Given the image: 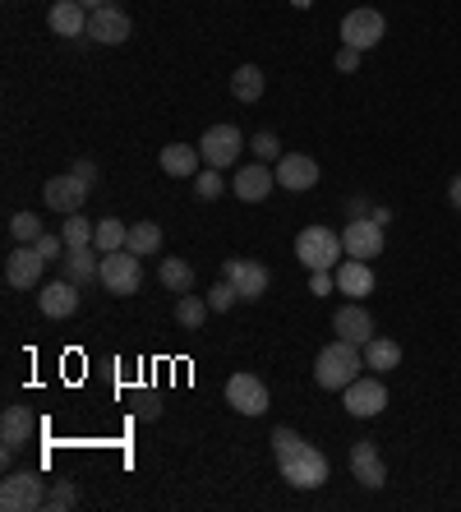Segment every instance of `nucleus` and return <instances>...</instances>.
I'll list each match as a JSON object with an SVG mask.
<instances>
[{"instance_id":"nucleus-33","label":"nucleus","mask_w":461,"mask_h":512,"mask_svg":"<svg viewBox=\"0 0 461 512\" xmlns=\"http://www.w3.org/2000/svg\"><path fill=\"white\" fill-rule=\"evenodd\" d=\"M74 503H79V489H74L70 480H56V485L47 489V508L51 512H70Z\"/></svg>"},{"instance_id":"nucleus-38","label":"nucleus","mask_w":461,"mask_h":512,"mask_svg":"<svg viewBox=\"0 0 461 512\" xmlns=\"http://www.w3.org/2000/svg\"><path fill=\"white\" fill-rule=\"evenodd\" d=\"M332 286H337V277H332L328 268H319V273H309V291H314V296H328Z\"/></svg>"},{"instance_id":"nucleus-21","label":"nucleus","mask_w":461,"mask_h":512,"mask_svg":"<svg viewBox=\"0 0 461 512\" xmlns=\"http://www.w3.org/2000/svg\"><path fill=\"white\" fill-rule=\"evenodd\" d=\"M88 14L93 10H83L79 0H56L47 10V28L56 37H88Z\"/></svg>"},{"instance_id":"nucleus-14","label":"nucleus","mask_w":461,"mask_h":512,"mask_svg":"<svg viewBox=\"0 0 461 512\" xmlns=\"http://www.w3.org/2000/svg\"><path fill=\"white\" fill-rule=\"evenodd\" d=\"M272 190H277V171H268V162H249V167H240L236 180H231V194H236L240 203H263Z\"/></svg>"},{"instance_id":"nucleus-10","label":"nucleus","mask_w":461,"mask_h":512,"mask_svg":"<svg viewBox=\"0 0 461 512\" xmlns=\"http://www.w3.org/2000/svg\"><path fill=\"white\" fill-rule=\"evenodd\" d=\"M342 250L346 259H379L383 254V227L374 217H351L342 231Z\"/></svg>"},{"instance_id":"nucleus-24","label":"nucleus","mask_w":461,"mask_h":512,"mask_svg":"<svg viewBox=\"0 0 461 512\" xmlns=\"http://www.w3.org/2000/svg\"><path fill=\"white\" fill-rule=\"evenodd\" d=\"M337 291H342V296L365 300L369 291H374V268H369L365 259H342L337 263Z\"/></svg>"},{"instance_id":"nucleus-41","label":"nucleus","mask_w":461,"mask_h":512,"mask_svg":"<svg viewBox=\"0 0 461 512\" xmlns=\"http://www.w3.org/2000/svg\"><path fill=\"white\" fill-rule=\"evenodd\" d=\"M74 176H79L83 180V185H93V180H97V167H93V162H74Z\"/></svg>"},{"instance_id":"nucleus-32","label":"nucleus","mask_w":461,"mask_h":512,"mask_svg":"<svg viewBox=\"0 0 461 512\" xmlns=\"http://www.w3.org/2000/svg\"><path fill=\"white\" fill-rule=\"evenodd\" d=\"M10 236L19 240V245H33V240L42 236V222H37V213H14L10 217Z\"/></svg>"},{"instance_id":"nucleus-9","label":"nucleus","mask_w":461,"mask_h":512,"mask_svg":"<svg viewBox=\"0 0 461 512\" xmlns=\"http://www.w3.org/2000/svg\"><path fill=\"white\" fill-rule=\"evenodd\" d=\"M342 406L355 420H374L388 406V388H383V379H355L342 388Z\"/></svg>"},{"instance_id":"nucleus-35","label":"nucleus","mask_w":461,"mask_h":512,"mask_svg":"<svg viewBox=\"0 0 461 512\" xmlns=\"http://www.w3.org/2000/svg\"><path fill=\"white\" fill-rule=\"evenodd\" d=\"M249 148H254V157H259V162H277V157H282V139H277L272 130H259L254 139H249Z\"/></svg>"},{"instance_id":"nucleus-30","label":"nucleus","mask_w":461,"mask_h":512,"mask_svg":"<svg viewBox=\"0 0 461 512\" xmlns=\"http://www.w3.org/2000/svg\"><path fill=\"white\" fill-rule=\"evenodd\" d=\"M65 250H79V245H93V236H97V222L93 217H83V208L79 213H65Z\"/></svg>"},{"instance_id":"nucleus-2","label":"nucleus","mask_w":461,"mask_h":512,"mask_svg":"<svg viewBox=\"0 0 461 512\" xmlns=\"http://www.w3.org/2000/svg\"><path fill=\"white\" fill-rule=\"evenodd\" d=\"M360 365H365V351L355 342H346V337H337V342H328L319 351V360H314V379H319V388H328V393H342L346 383L360 379Z\"/></svg>"},{"instance_id":"nucleus-28","label":"nucleus","mask_w":461,"mask_h":512,"mask_svg":"<svg viewBox=\"0 0 461 512\" xmlns=\"http://www.w3.org/2000/svg\"><path fill=\"white\" fill-rule=\"evenodd\" d=\"M231 93H236V102H259L263 97V70L259 65H240V70L231 74Z\"/></svg>"},{"instance_id":"nucleus-3","label":"nucleus","mask_w":461,"mask_h":512,"mask_svg":"<svg viewBox=\"0 0 461 512\" xmlns=\"http://www.w3.org/2000/svg\"><path fill=\"white\" fill-rule=\"evenodd\" d=\"M47 508V480L37 471H10L0 480V512H37Z\"/></svg>"},{"instance_id":"nucleus-25","label":"nucleus","mask_w":461,"mask_h":512,"mask_svg":"<svg viewBox=\"0 0 461 512\" xmlns=\"http://www.w3.org/2000/svg\"><path fill=\"white\" fill-rule=\"evenodd\" d=\"M397 365H402V346L392 342V337H369V342H365V370L392 374Z\"/></svg>"},{"instance_id":"nucleus-39","label":"nucleus","mask_w":461,"mask_h":512,"mask_svg":"<svg viewBox=\"0 0 461 512\" xmlns=\"http://www.w3.org/2000/svg\"><path fill=\"white\" fill-rule=\"evenodd\" d=\"M337 70H342V74L360 70V51H355V47H342V51H337Z\"/></svg>"},{"instance_id":"nucleus-34","label":"nucleus","mask_w":461,"mask_h":512,"mask_svg":"<svg viewBox=\"0 0 461 512\" xmlns=\"http://www.w3.org/2000/svg\"><path fill=\"white\" fill-rule=\"evenodd\" d=\"M222 190H226V180H222L217 167H208V171L194 176V194H199V199H222Z\"/></svg>"},{"instance_id":"nucleus-42","label":"nucleus","mask_w":461,"mask_h":512,"mask_svg":"<svg viewBox=\"0 0 461 512\" xmlns=\"http://www.w3.org/2000/svg\"><path fill=\"white\" fill-rule=\"evenodd\" d=\"M448 203H452V208H461V176H452V185H448Z\"/></svg>"},{"instance_id":"nucleus-19","label":"nucleus","mask_w":461,"mask_h":512,"mask_svg":"<svg viewBox=\"0 0 461 512\" xmlns=\"http://www.w3.org/2000/svg\"><path fill=\"white\" fill-rule=\"evenodd\" d=\"M37 310L47 314V319H70L79 310V286L65 277V282H47L37 291Z\"/></svg>"},{"instance_id":"nucleus-40","label":"nucleus","mask_w":461,"mask_h":512,"mask_svg":"<svg viewBox=\"0 0 461 512\" xmlns=\"http://www.w3.org/2000/svg\"><path fill=\"white\" fill-rule=\"evenodd\" d=\"M139 416H143V420H157V416H162V402H157V397L148 393V397L139 402Z\"/></svg>"},{"instance_id":"nucleus-20","label":"nucleus","mask_w":461,"mask_h":512,"mask_svg":"<svg viewBox=\"0 0 461 512\" xmlns=\"http://www.w3.org/2000/svg\"><path fill=\"white\" fill-rule=\"evenodd\" d=\"M33 429H37V420L28 416V406H5V416H0V443H5V457H14L19 448H28Z\"/></svg>"},{"instance_id":"nucleus-31","label":"nucleus","mask_w":461,"mask_h":512,"mask_svg":"<svg viewBox=\"0 0 461 512\" xmlns=\"http://www.w3.org/2000/svg\"><path fill=\"white\" fill-rule=\"evenodd\" d=\"M208 310H213V305H208V296H180V300H176V323L194 333V328H203Z\"/></svg>"},{"instance_id":"nucleus-18","label":"nucleus","mask_w":461,"mask_h":512,"mask_svg":"<svg viewBox=\"0 0 461 512\" xmlns=\"http://www.w3.org/2000/svg\"><path fill=\"white\" fill-rule=\"evenodd\" d=\"M332 333L355 342V346H365L369 337H374V319H369V310L360 300H351V305H342V310L332 314Z\"/></svg>"},{"instance_id":"nucleus-27","label":"nucleus","mask_w":461,"mask_h":512,"mask_svg":"<svg viewBox=\"0 0 461 512\" xmlns=\"http://www.w3.org/2000/svg\"><path fill=\"white\" fill-rule=\"evenodd\" d=\"M125 250H134L139 259L157 254V250H162V227H157V222H134V227H130V240H125Z\"/></svg>"},{"instance_id":"nucleus-16","label":"nucleus","mask_w":461,"mask_h":512,"mask_svg":"<svg viewBox=\"0 0 461 512\" xmlns=\"http://www.w3.org/2000/svg\"><path fill=\"white\" fill-rule=\"evenodd\" d=\"M130 14L116 10V5H102V10L88 14V37L93 42H102V47H120L125 37H130Z\"/></svg>"},{"instance_id":"nucleus-15","label":"nucleus","mask_w":461,"mask_h":512,"mask_svg":"<svg viewBox=\"0 0 461 512\" xmlns=\"http://www.w3.org/2000/svg\"><path fill=\"white\" fill-rule=\"evenodd\" d=\"M42 199H47L51 213H79L83 199H88V185H83L74 171H65V176H51L47 185H42Z\"/></svg>"},{"instance_id":"nucleus-26","label":"nucleus","mask_w":461,"mask_h":512,"mask_svg":"<svg viewBox=\"0 0 461 512\" xmlns=\"http://www.w3.org/2000/svg\"><path fill=\"white\" fill-rule=\"evenodd\" d=\"M157 277H162L166 291H176V296H190V286H194V268H190L185 259H162Z\"/></svg>"},{"instance_id":"nucleus-12","label":"nucleus","mask_w":461,"mask_h":512,"mask_svg":"<svg viewBox=\"0 0 461 512\" xmlns=\"http://www.w3.org/2000/svg\"><path fill=\"white\" fill-rule=\"evenodd\" d=\"M42 273H47V259L37 254V245H19V250L5 259V282H10L14 291H33V286H42Z\"/></svg>"},{"instance_id":"nucleus-4","label":"nucleus","mask_w":461,"mask_h":512,"mask_svg":"<svg viewBox=\"0 0 461 512\" xmlns=\"http://www.w3.org/2000/svg\"><path fill=\"white\" fill-rule=\"evenodd\" d=\"M296 259L305 263L309 273H319V268H332V263H342L346 250H342V236L328 227H305L296 236Z\"/></svg>"},{"instance_id":"nucleus-13","label":"nucleus","mask_w":461,"mask_h":512,"mask_svg":"<svg viewBox=\"0 0 461 512\" xmlns=\"http://www.w3.org/2000/svg\"><path fill=\"white\" fill-rule=\"evenodd\" d=\"M277 185L291 194L314 190V185H319V162L309 153H282L277 157Z\"/></svg>"},{"instance_id":"nucleus-36","label":"nucleus","mask_w":461,"mask_h":512,"mask_svg":"<svg viewBox=\"0 0 461 512\" xmlns=\"http://www.w3.org/2000/svg\"><path fill=\"white\" fill-rule=\"evenodd\" d=\"M208 305H213V314H226V310H231V305H240L236 286H231V282H226V277H222V282H217L213 291H208Z\"/></svg>"},{"instance_id":"nucleus-1","label":"nucleus","mask_w":461,"mask_h":512,"mask_svg":"<svg viewBox=\"0 0 461 512\" xmlns=\"http://www.w3.org/2000/svg\"><path fill=\"white\" fill-rule=\"evenodd\" d=\"M272 453H277V471L286 485L296 489H319L328 480V457L314 448L309 439H300L296 429H272Z\"/></svg>"},{"instance_id":"nucleus-43","label":"nucleus","mask_w":461,"mask_h":512,"mask_svg":"<svg viewBox=\"0 0 461 512\" xmlns=\"http://www.w3.org/2000/svg\"><path fill=\"white\" fill-rule=\"evenodd\" d=\"M83 10H102V5H107V0H79Z\"/></svg>"},{"instance_id":"nucleus-22","label":"nucleus","mask_w":461,"mask_h":512,"mask_svg":"<svg viewBox=\"0 0 461 512\" xmlns=\"http://www.w3.org/2000/svg\"><path fill=\"white\" fill-rule=\"evenodd\" d=\"M157 162H162L166 176H176V180H194V176H199L203 153H199V143H166Z\"/></svg>"},{"instance_id":"nucleus-29","label":"nucleus","mask_w":461,"mask_h":512,"mask_svg":"<svg viewBox=\"0 0 461 512\" xmlns=\"http://www.w3.org/2000/svg\"><path fill=\"white\" fill-rule=\"evenodd\" d=\"M125 240H130V227L120 222V217H102L97 222V236H93V245L102 254H116V250H125Z\"/></svg>"},{"instance_id":"nucleus-8","label":"nucleus","mask_w":461,"mask_h":512,"mask_svg":"<svg viewBox=\"0 0 461 512\" xmlns=\"http://www.w3.org/2000/svg\"><path fill=\"white\" fill-rule=\"evenodd\" d=\"M383 33H388V24H383V14L379 10H351L342 19V47H355V51H369V47H379Z\"/></svg>"},{"instance_id":"nucleus-6","label":"nucleus","mask_w":461,"mask_h":512,"mask_svg":"<svg viewBox=\"0 0 461 512\" xmlns=\"http://www.w3.org/2000/svg\"><path fill=\"white\" fill-rule=\"evenodd\" d=\"M97 282L107 286L111 296H139V286H143L139 254H134V250L102 254V277H97Z\"/></svg>"},{"instance_id":"nucleus-5","label":"nucleus","mask_w":461,"mask_h":512,"mask_svg":"<svg viewBox=\"0 0 461 512\" xmlns=\"http://www.w3.org/2000/svg\"><path fill=\"white\" fill-rule=\"evenodd\" d=\"M226 406H231V411H240V416H249V420L268 416V406H272L268 383H263L259 374H249V370L231 374V379H226Z\"/></svg>"},{"instance_id":"nucleus-37","label":"nucleus","mask_w":461,"mask_h":512,"mask_svg":"<svg viewBox=\"0 0 461 512\" xmlns=\"http://www.w3.org/2000/svg\"><path fill=\"white\" fill-rule=\"evenodd\" d=\"M33 245H37V254H42V259H47V263L65 254V236H51V231H42V236L33 240Z\"/></svg>"},{"instance_id":"nucleus-17","label":"nucleus","mask_w":461,"mask_h":512,"mask_svg":"<svg viewBox=\"0 0 461 512\" xmlns=\"http://www.w3.org/2000/svg\"><path fill=\"white\" fill-rule=\"evenodd\" d=\"M351 476L365 489H383L388 485V466H383V453L369 439L351 443Z\"/></svg>"},{"instance_id":"nucleus-11","label":"nucleus","mask_w":461,"mask_h":512,"mask_svg":"<svg viewBox=\"0 0 461 512\" xmlns=\"http://www.w3.org/2000/svg\"><path fill=\"white\" fill-rule=\"evenodd\" d=\"M222 277L236 286V296L249 300V305H254V300L268 291V282H272L268 268H263V263H254V259H226L222 263Z\"/></svg>"},{"instance_id":"nucleus-23","label":"nucleus","mask_w":461,"mask_h":512,"mask_svg":"<svg viewBox=\"0 0 461 512\" xmlns=\"http://www.w3.org/2000/svg\"><path fill=\"white\" fill-rule=\"evenodd\" d=\"M65 277L74 286H88L102 277V250L97 245H79V250H65Z\"/></svg>"},{"instance_id":"nucleus-7","label":"nucleus","mask_w":461,"mask_h":512,"mask_svg":"<svg viewBox=\"0 0 461 512\" xmlns=\"http://www.w3.org/2000/svg\"><path fill=\"white\" fill-rule=\"evenodd\" d=\"M240 148H245V134H240L236 125H213V130H203V139H199L203 162H208V167H217V171L236 167Z\"/></svg>"}]
</instances>
